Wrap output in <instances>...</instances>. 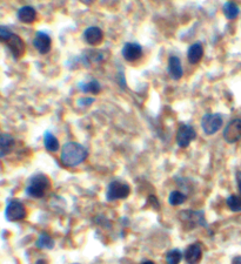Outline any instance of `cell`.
<instances>
[{"instance_id":"1","label":"cell","mask_w":241,"mask_h":264,"mask_svg":"<svg viewBox=\"0 0 241 264\" xmlns=\"http://www.w3.org/2000/svg\"><path fill=\"white\" fill-rule=\"evenodd\" d=\"M87 156H89V152L83 145L74 141H69L65 144L61 149L60 161L65 167L74 168V167L82 165L87 159Z\"/></svg>"},{"instance_id":"2","label":"cell","mask_w":241,"mask_h":264,"mask_svg":"<svg viewBox=\"0 0 241 264\" xmlns=\"http://www.w3.org/2000/svg\"><path fill=\"white\" fill-rule=\"evenodd\" d=\"M51 188V181L45 174H34L26 186V194L34 199H41Z\"/></svg>"},{"instance_id":"3","label":"cell","mask_w":241,"mask_h":264,"mask_svg":"<svg viewBox=\"0 0 241 264\" xmlns=\"http://www.w3.org/2000/svg\"><path fill=\"white\" fill-rule=\"evenodd\" d=\"M179 220L187 229H194L197 225L206 228L205 213L202 210H183L179 213Z\"/></svg>"},{"instance_id":"4","label":"cell","mask_w":241,"mask_h":264,"mask_svg":"<svg viewBox=\"0 0 241 264\" xmlns=\"http://www.w3.org/2000/svg\"><path fill=\"white\" fill-rule=\"evenodd\" d=\"M222 115L219 113H207L201 119V129L206 135H214L221 129Z\"/></svg>"},{"instance_id":"5","label":"cell","mask_w":241,"mask_h":264,"mask_svg":"<svg viewBox=\"0 0 241 264\" xmlns=\"http://www.w3.org/2000/svg\"><path fill=\"white\" fill-rule=\"evenodd\" d=\"M131 188L127 183L123 181H112L107 187L106 199L107 201H117V200H125L130 196Z\"/></svg>"},{"instance_id":"6","label":"cell","mask_w":241,"mask_h":264,"mask_svg":"<svg viewBox=\"0 0 241 264\" xmlns=\"http://www.w3.org/2000/svg\"><path fill=\"white\" fill-rule=\"evenodd\" d=\"M27 216V210L24 204L18 200L10 201L5 209V217L10 222L22 221Z\"/></svg>"},{"instance_id":"7","label":"cell","mask_w":241,"mask_h":264,"mask_svg":"<svg viewBox=\"0 0 241 264\" xmlns=\"http://www.w3.org/2000/svg\"><path fill=\"white\" fill-rule=\"evenodd\" d=\"M197 139V131L191 124L183 123L178 128L177 131V145L180 148H187L191 145L192 141H194Z\"/></svg>"},{"instance_id":"8","label":"cell","mask_w":241,"mask_h":264,"mask_svg":"<svg viewBox=\"0 0 241 264\" xmlns=\"http://www.w3.org/2000/svg\"><path fill=\"white\" fill-rule=\"evenodd\" d=\"M222 137L223 140L229 145L239 141L241 139V119L230 120L223 129Z\"/></svg>"},{"instance_id":"9","label":"cell","mask_w":241,"mask_h":264,"mask_svg":"<svg viewBox=\"0 0 241 264\" xmlns=\"http://www.w3.org/2000/svg\"><path fill=\"white\" fill-rule=\"evenodd\" d=\"M6 46H8L9 51L11 52L12 57L15 58L16 60L22 59L24 57V54H25L26 51L25 43H24L23 39L18 36V34L13 33L8 43H6Z\"/></svg>"},{"instance_id":"10","label":"cell","mask_w":241,"mask_h":264,"mask_svg":"<svg viewBox=\"0 0 241 264\" xmlns=\"http://www.w3.org/2000/svg\"><path fill=\"white\" fill-rule=\"evenodd\" d=\"M121 54L127 62H135L142 57V47L137 43H126L121 50Z\"/></svg>"},{"instance_id":"11","label":"cell","mask_w":241,"mask_h":264,"mask_svg":"<svg viewBox=\"0 0 241 264\" xmlns=\"http://www.w3.org/2000/svg\"><path fill=\"white\" fill-rule=\"evenodd\" d=\"M33 46L40 54H47L52 48V39L47 33L38 31L33 39Z\"/></svg>"},{"instance_id":"12","label":"cell","mask_w":241,"mask_h":264,"mask_svg":"<svg viewBox=\"0 0 241 264\" xmlns=\"http://www.w3.org/2000/svg\"><path fill=\"white\" fill-rule=\"evenodd\" d=\"M84 40L86 41L90 46H98L103 43L104 40V32L100 27L98 26H91L84 31L83 34Z\"/></svg>"},{"instance_id":"13","label":"cell","mask_w":241,"mask_h":264,"mask_svg":"<svg viewBox=\"0 0 241 264\" xmlns=\"http://www.w3.org/2000/svg\"><path fill=\"white\" fill-rule=\"evenodd\" d=\"M167 71H169V74L173 80H180L183 78L184 69L180 59L176 55L170 57L169 64H167Z\"/></svg>"},{"instance_id":"14","label":"cell","mask_w":241,"mask_h":264,"mask_svg":"<svg viewBox=\"0 0 241 264\" xmlns=\"http://www.w3.org/2000/svg\"><path fill=\"white\" fill-rule=\"evenodd\" d=\"M16 146V140L11 134L0 133V159L5 158L13 151Z\"/></svg>"},{"instance_id":"15","label":"cell","mask_w":241,"mask_h":264,"mask_svg":"<svg viewBox=\"0 0 241 264\" xmlns=\"http://www.w3.org/2000/svg\"><path fill=\"white\" fill-rule=\"evenodd\" d=\"M202 257V249L199 243L191 244L185 251V259L187 264H198Z\"/></svg>"},{"instance_id":"16","label":"cell","mask_w":241,"mask_h":264,"mask_svg":"<svg viewBox=\"0 0 241 264\" xmlns=\"http://www.w3.org/2000/svg\"><path fill=\"white\" fill-rule=\"evenodd\" d=\"M204 58V47L200 43L192 44L187 50V59L191 65H197Z\"/></svg>"},{"instance_id":"17","label":"cell","mask_w":241,"mask_h":264,"mask_svg":"<svg viewBox=\"0 0 241 264\" xmlns=\"http://www.w3.org/2000/svg\"><path fill=\"white\" fill-rule=\"evenodd\" d=\"M17 17L23 24H33L37 20V11L32 6H23L17 12Z\"/></svg>"},{"instance_id":"18","label":"cell","mask_w":241,"mask_h":264,"mask_svg":"<svg viewBox=\"0 0 241 264\" xmlns=\"http://www.w3.org/2000/svg\"><path fill=\"white\" fill-rule=\"evenodd\" d=\"M79 89L82 92L85 93V94L97 95V94H99V93L101 92V85H100V82L98 81V80L92 79V80H90V81H87V82L80 83Z\"/></svg>"},{"instance_id":"19","label":"cell","mask_w":241,"mask_h":264,"mask_svg":"<svg viewBox=\"0 0 241 264\" xmlns=\"http://www.w3.org/2000/svg\"><path fill=\"white\" fill-rule=\"evenodd\" d=\"M44 146L45 148H46V151L50 153L58 152L59 147H60L58 139L55 138L51 131H46V133L44 134Z\"/></svg>"},{"instance_id":"20","label":"cell","mask_w":241,"mask_h":264,"mask_svg":"<svg viewBox=\"0 0 241 264\" xmlns=\"http://www.w3.org/2000/svg\"><path fill=\"white\" fill-rule=\"evenodd\" d=\"M222 12H223V16H225L227 19L233 20V19L237 18V16H239V13H240V10H239V6H237L235 3L227 2L222 6Z\"/></svg>"},{"instance_id":"21","label":"cell","mask_w":241,"mask_h":264,"mask_svg":"<svg viewBox=\"0 0 241 264\" xmlns=\"http://www.w3.org/2000/svg\"><path fill=\"white\" fill-rule=\"evenodd\" d=\"M187 200V196L185 195L184 193L179 192V190H174V192H172L170 194L169 196V203L171 204V206H181V204H184L185 202H186Z\"/></svg>"},{"instance_id":"22","label":"cell","mask_w":241,"mask_h":264,"mask_svg":"<svg viewBox=\"0 0 241 264\" xmlns=\"http://www.w3.org/2000/svg\"><path fill=\"white\" fill-rule=\"evenodd\" d=\"M36 245L39 249H53L54 241H53V238H52L50 235L45 234V232H44V234H41L39 236V238L37 239Z\"/></svg>"},{"instance_id":"23","label":"cell","mask_w":241,"mask_h":264,"mask_svg":"<svg viewBox=\"0 0 241 264\" xmlns=\"http://www.w3.org/2000/svg\"><path fill=\"white\" fill-rule=\"evenodd\" d=\"M226 203L230 211H233V213H241V196L230 195L227 197Z\"/></svg>"},{"instance_id":"24","label":"cell","mask_w":241,"mask_h":264,"mask_svg":"<svg viewBox=\"0 0 241 264\" xmlns=\"http://www.w3.org/2000/svg\"><path fill=\"white\" fill-rule=\"evenodd\" d=\"M181 258H183V253L179 249H173L166 253V264H179Z\"/></svg>"},{"instance_id":"25","label":"cell","mask_w":241,"mask_h":264,"mask_svg":"<svg viewBox=\"0 0 241 264\" xmlns=\"http://www.w3.org/2000/svg\"><path fill=\"white\" fill-rule=\"evenodd\" d=\"M12 32L6 26L0 25V44H6L12 36Z\"/></svg>"},{"instance_id":"26","label":"cell","mask_w":241,"mask_h":264,"mask_svg":"<svg viewBox=\"0 0 241 264\" xmlns=\"http://www.w3.org/2000/svg\"><path fill=\"white\" fill-rule=\"evenodd\" d=\"M93 101H94L93 98H82V99L78 100V103L79 105H82V103H85V106H90V105H92Z\"/></svg>"},{"instance_id":"27","label":"cell","mask_w":241,"mask_h":264,"mask_svg":"<svg viewBox=\"0 0 241 264\" xmlns=\"http://www.w3.org/2000/svg\"><path fill=\"white\" fill-rule=\"evenodd\" d=\"M235 178H236L237 190H239V196H241V172H236Z\"/></svg>"},{"instance_id":"28","label":"cell","mask_w":241,"mask_h":264,"mask_svg":"<svg viewBox=\"0 0 241 264\" xmlns=\"http://www.w3.org/2000/svg\"><path fill=\"white\" fill-rule=\"evenodd\" d=\"M80 3H82V4L84 5H86V6H90V5H92L94 4V3L97 2V0H79Z\"/></svg>"},{"instance_id":"29","label":"cell","mask_w":241,"mask_h":264,"mask_svg":"<svg viewBox=\"0 0 241 264\" xmlns=\"http://www.w3.org/2000/svg\"><path fill=\"white\" fill-rule=\"evenodd\" d=\"M232 264H241V256H235L232 260Z\"/></svg>"},{"instance_id":"30","label":"cell","mask_w":241,"mask_h":264,"mask_svg":"<svg viewBox=\"0 0 241 264\" xmlns=\"http://www.w3.org/2000/svg\"><path fill=\"white\" fill-rule=\"evenodd\" d=\"M36 264H47V262L45 259H39V260H37Z\"/></svg>"},{"instance_id":"31","label":"cell","mask_w":241,"mask_h":264,"mask_svg":"<svg viewBox=\"0 0 241 264\" xmlns=\"http://www.w3.org/2000/svg\"><path fill=\"white\" fill-rule=\"evenodd\" d=\"M141 264H154L152 262V260H145V262H142Z\"/></svg>"},{"instance_id":"32","label":"cell","mask_w":241,"mask_h":264,"mask_svg":"<svg viewBox=\"0 0 241 264\" xmlns=\"http://www.w3.org/2000/svg\"><path fill=\"white\" fill-rule=\"evenodd\" d=\"M73 264H79V263H73Z\"/></svg>"}]
</instances>
